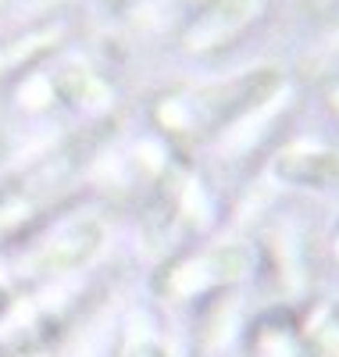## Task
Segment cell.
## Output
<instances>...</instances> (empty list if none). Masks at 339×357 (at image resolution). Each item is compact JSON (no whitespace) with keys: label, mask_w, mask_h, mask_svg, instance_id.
<instances>
[{"label":"cell","mask_w":339,"mask_h":357,"mask_svg":"<svg viewBox=\"0 0 339 357\" xmlns=\"http://www.w3.org/2000/svg\"><path fill=\"white\" fill-rule=\"evenodd\" d=\"M254 268V250L250 247H218V250H207L204 257H193L179 268L172 275V289L182 296H193L204 293L211 286H222V282H236L243 275H250Z\"/></svg>","instance_id":"obj_1"},{"label":"cell","mask_w":339,"mask_h":357,"mask_svg":"<svg viewBox=\"0 0 339 357\" xmlns=\"http://www.w3.org/2000/svg\"><path fill=\"white\" fill-rule=\"evenodd\" d=\"M100 243H104V225L97 218H75L43 243V250L33 257V268H40V272H72V268L93 261Z\"/></svg>","instance_id":"obj_2"},{"label":"cell","mask_w":339,"mask_h":357,"mask_svg":"<svg viewBox=\"0 0 339 357\" xmlns=\"http://www.w3.org/2000/svg\"><path fill=\"white\" fill-rule=\"evenodd\" d=\"M271 178L300 190H339V154L329 151H286L271 161Z\"/></svg>","instance_id":"obj_3"},{"label":"cell","mask_w":339,"mask_h":357,"mask_svg":"<svg viewBox=\"0 0 339 357\" xmlns=\"http://www.w3.org/2000/svg\"><path fill=\"white\" fill-rule=\"evenodd\" d=\"M315 340H318L322 350L339 354V301L318 318V325H315Z\"/></svg>","instance_id":"obj_4"},{"label":"cell","mask_w":339,"mask_h":357,"mask_svg":"<svg viewBox=\"0 0 339 357\" xmlns=\"http://www.w3.org/2000/svg\"><path fill=\"white\" fill-rule=\"evenodd\" d=\"M129 357H165V350H161V343L153 340V336H143V340H136V343H133Z\"/></svg>","instance_id":"obj_5"},{"label":"cell","mask_w":339,"mask_h":357,"mask_svg":"<svg viewBox=\"0 0 339 357\" xmlns=\"http://www.w3.org/2000/svg\"><path fill=\"white\" fill-rule=\"evenodd\" d=\"M336 254H339V240H336Z\"/></svg>","instance_id":"obj_6"}]
</instances>
